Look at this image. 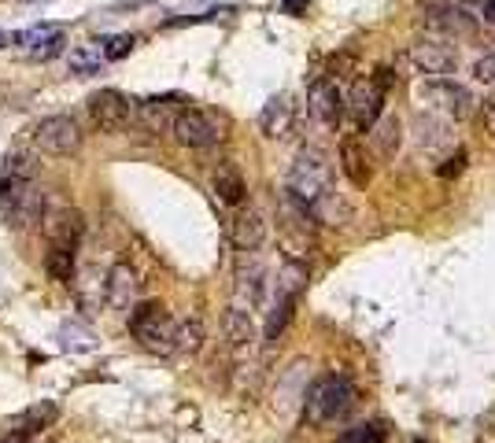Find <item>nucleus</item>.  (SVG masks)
<instances>
[{"label":"nucleus","mask_w":495,"mask_h":443,"mask_svg":"<svg viewBox=\"0 0 495 443\" xmlns=\"http://www.w3.org/2000/svg\"><path fill=\"white\" fill-rule=\"evenodd\" d=\"M285 200H293L296 207H303L315 222L337 225L340 222V200L333 193V166H329V156L315 144H303L296 152V163L288 171V188Z\"/></svg>","instance_id":"1"},{"label":"nucleus","mask_w":495,"mask_h":443,"mask_svg":"<svg viewBox=\"0 0 495 443\" xmlns=\"http://www.w3.org/2000/svg\"><path fill=\"white\" fill-rule=\"evenodd\" d=\"M45 193L37 188V159L30 148H11L0 163V215L11 229H23L41 218Z\"/></svg>","instance_id":"2"},{"label":"nucleus","mask_w":495,"mask_h":443,"mask_svg":"<svg viewBox=\"0 0 495 443\" xmlns=\"http://www.w3.org/2000/svg\"><path fill=\"white\" fill-rule=\"evenodd\" d=\"M352 407H355V385L340 373H329V377H322V381L311 385L303 414H307L311 425H333V421H340Z\"/></svg>","instance_id":"3"},{"label":"nucleus","mask_w":495,"mask_h":443,"mask_svg":"<svg viewBox=\"0 0 495 443\" xmlns=\"http://www.w3.org/2000/svg\"><path fill=\"white\" fill-rule=\"evenodd\" d=\"M174 318L159 300L133 303L130 307V332L133 340L152 355H174Z\"/></svg>","instance_id":"4"},{"label":"nucleus","mask_w":495,"mask_h":443,"mask_svg":"<svg viewBox=\"0 0 495 443\" xmlns=\"http://www.w3.org/2000/svg\"><path fill=\"white\" fill-rule=\"evenodd\" d=\"M81 126L71 118V115H49V118H41L34 126V144H37V152H45L52 159H71L78 156V148H81Z\"/></svg>","instance_id":"5"},{"label":"nucleus","mask_w":495,"mask_h":443,"mask_svg":"<svg viewBox=\"0 0 495 443\" xmlns=\"http://www.w3.org/2000/svg\"><path fill=\"white\" fill-rule=\"evenodd\" d=\"M418 96L429 100V108H440L447 118H469L473 108H477V96H473L466 86H459V81H447V78H432L425 81V86H418Z\"/></svg>","instance_id":"6"},{"label":"nucleus","mask_w":495,"mask_h":443,"mask_svg":"<svg viewBox=\"0 0 495 443\" xmlns=\"http://www.w3.org/2000/svg\"><path fill=\"white\" fill-rule=\"evenodd\" d=\"M86 111H89V122L96 134H118L133 118V103L118 89H100L86 100Z\"/></svg>","instance_id":"7"},{"label":"nucleus","mask_w":495,"mask_h":443,"mask_svg":"<svg viewBox=\"0 0 495 443\" xmlns=\"http://www.w3.org/2000/svg\"><path fill=\"white\" fill-rule=\"evenodd\" d=\"M171 134L185 148H211V144L222 141V134H218V126L211 122V115H203L196 108H181L174 115V122H171Z\"/></svg>","instance_id":"8"},{"label":"nucleus","mask_w":495,"mask_h":443,"mask_svg":"<svg viewBox=\"0 0 495 443\" xmlns=\"http://www.w3.org/2000/svg\"><path fill=\"white\" fill-rule=\"evenodd\" d=\"M307 108H311V115L329 126V130H337L340 118H344V93L333 78H315L311 89H307Z\"/></svg>","instance_id":"9"},{"label":"nucleus","mask_w":495,"mask_h":443,"mask_svg":"<svg viewBox=\"0 0 495 443\" xmlns=\"http://www.w3.org/2000/svg\"><path fill=\"white\" fill-rule=\"evenodd\" d=\"M344 103H347V111H352L355 126L366 134L369 126H374V122L381 118V108H385V89L377 86L374 78H359L355 86H352V96H347Z\"/></svg>","instance_id":"10"},{"label":"nucleus","mask_w":495,"mask_h":443,"mask_svg":"<svg viewBox=\"0 0 495 443\" xmlns=\"http://www.w3.org/2000/svg\"><path fill=\"white\" fill-rule=\"evenodd\" d=\"M422 23L429 30H437V34H447V37L477 30V19H473L462 4H455V0H444V4H425L422 8Z\"/></svg>","instance_id":"11"},{"label":"nucleus","mask_w":495,"mask_h":443,"mask_svg":"<svg viewBox=\"0 0 495 443\" xmlns=\"http://www.w3.org/2000/svg\"><path fill=\"white\" fill-rule=\"evenodd\" d=\"M410 63L429 78H447L459 67V56L455 49L440 45V41H418V45H410Z\"/></svg>","instance_id":"12"},{"label":"nucleus","mask_w":495,"mask_h":443,"mask_svg":"<svg viewBox=\"0 0 495 443\" xmlns=\"http://www.w3.org/2000/svg\"><path fill=\"white\" fill-rule=\"evenodd\" d=\"M137 288H141V278L130 263H115L108 270V281H104V300L111 310H130L137 303Z\"/></svg>","instance_id":"13"},{"label":"nucleus","mask_w":495,"mask_h":443,"mask_svg":"<svg viewBox=\"0 0 495 443\" xmlns=\"http://www.w3.org/2000/svg\"><path fill=\"white\" fill-rule=\"evenodd\" d=\"M133 111L148 134H171V122L181 111V100L178 96H148V100H141Z\"/></svg>","instance_id":"14"},{"label":"nucleus","mask_w":495,"mask_h":443,"mask_svg":"<svg viewBox=\"0 0 495 443\" xmlns=\"http://www.w3.org/2000/svg\"><path fill=\"white\" fill-rule=\"evenodd\" d=\"M293 100H288L285 93H278V96H270L263 103V111H259V130L266 134V137H274V141H281V137H288V130H293Z\"/></svg>","instance_id":"15"},{"label":"nucleus","mask_w":495,"mask_h":443,"mask_svg":"<svg viewBox=\"0 0 495 443\" xmlns=\"http://www.w3.org/2000/svg\"><path fill=\"white\" fill-rule=\"evenodd\" d=\"M230 237H233L237 251H259L263 241H266V222H263V215H259V210H252V207L237 210V218H233V225H230Z\"/></svg>","instance_id":"16"},{"label":"nucleus","mask_w":495,"mask_h":443,"mask_svg":"<svg viewBox=\"0 0 495 443\" xmlns=\"http://www.w3.org/2000/svg\"><path fill=\"white\" fill-rule=\"evenodd\" d=\"M340 166H344L347 181H352L355 188H366L369 181H374V171H369V159H366V144L359 137L340 141Z\"/></svg>","instance_id":"17"},{"label":"nucleus","mask_w":495,"mask_h":443,"mask_svg":"<svg viewBox=\"0 0 495 443\" xmlns=\"http://www.w3.org/2000/svg\"><path fill=\"white\" fill-rule=\"evenodd\" d=\"M237 307L248 303V310L266 300V270L259 263H240L237 266Z\"/></svg>","instance_id":"18"},{"label":"nucleus","mask_w":495,"mask_h":443,"mask_svg":"<svg viewBox=\"0 0 495 443\" xmlns=\"http://www.w3.org/2000/svg\"><path fill=\"white\" fill-rule=\"evenodd\" d=\"M222 336H225V344L230 348H248L255 340V322H252V310H244V307H225L222 310Z\"/></svg>","instance_id":"19"},{"label":"nucleus","mask_w":495,"mask_h":443,"mask_svg":"<svg viewBox=\"0 0 495 443\" xmlns=\"http://www.w3.org/2000/svg\"><path fill=\"white\" fill-rule=\"evenodd\" d=\"M211 188H215V196L222 203H230V207H240L244 196H248V185L240 178V171L233 163H218L215 166V174H211Z\"/></svg>","instance_id":"20"},{"label":"nucleus","mask_w":495,"mask_h":443,"mask_svg":"<svg viewBox=\"0 0 495 443\" xmlns=\"http://www.w3.org/2000/svg\"><path fill=\"white\" fill-rule=\"evenodd\" d=\"M369 141H374V152L381 156V159H396V152H400V144H403V118L400 115H385V118H377L374 126H369Z\"/></svg>","instance_id":"21"},{"label":"nucleus","mask_w":495,"mask_h":443,"mask_svg":"<svg viewBox=\"0 0 495 443\" xmlns=\"http://www.w3.org/2000/svg\"><path fill=\"white\" fill-rule=\"evenodd\" d=\"M296 303H300V295H288V292H274V303H270V314H266V344H278L281 340V332L288 329V322H293V314H296Z\"/></svg>","instance_id":"22"},{"label":"nucleus","mask_w":495,"mask_h":443,"mask_svg":"<svg viewBox=\"0 0 495 443\" xmlns=\"http://www.w3.org/2000/svg\"><path fill=\"white\" fill-rule=\"evenodd\" d=\"M203 348V322L185 318L174 325V355H196Z\"/></svg>","instance_id":"23"},{"label":"nucleus","mask_w":495,"mask_h":443,"mask_svg":"<svg viewBox=\"0 0 495 443\" xmlns=\"http://www.w3.org/2000/svg\"><path fill=\"white\" fill-rule=\"evenodd\" d=\"M100 67H104V52H100V45L78 49V52L71 56V71H74V74H100Z\"/></svg>","instance_id":"24"},{"label":"nucleus","mask_w":495,"mask_h":443,"mask_svg":"<svg viewBox=\"0 0 495 443\" xmlns=\"http://www.w3.org/2000/svg\"><path fill=\"white\" fill-rule=\"evenodd\" d=\"M45 266L56 281H71L74 278V256L71 251H59V248H49V256H45Z\"/></svg>","instance_id":"25"},{"label":"nucleus","mask_w":495,"mask_h":443,"mask_svg":"<svg viewBox=\"0 0 495 443\" xmlns=\"http://www.w3.org/2000/svg\"><path fill=\"white\" fill-rule=\"evenodd\" d=\"M52 34H59V27H52V23H41V27H30V30H19V34H11V41H15V45H23L27 52H34L37 45H45V41H49Z\"/></svg>","instance_id":"26"},{"label":"nucleus","mask_w":495,"mask_h":443,"mask_svg":"<svg viewBox=\"0 0 495 443\" xmlns=\"http://www.w3.org/2000/svg\"><path fill=\"white\" fill-rule=\"evenodd\" d=\"M337 443H385V425L381 421H366V425L347 429Z\"/></svg>","instance_id":"27"},{"label":"nucleus","mask_w":495,"mask_h":443,"mask_svg":"<svg viewBox=\"0 0 495 443\" xmlns=\"http://www.w3.org/2000/svg\"><path fill=\"white\" fill-rule=\"evenodd\" d=\"M52 421H56V407H52V403H41L34 414H27V421H23V425H19V429H23V432L34 439L41 429H49Z\"/></svg>","instance_id":"28"},{"label":"nucleus","mask_w":495,"mask_h":443,"mask_svg":"<svg viewBox=\"0 0 495 443\" xmlns=\"http://www.w3.org/2000/svg\"><path fill=\"white\" fill-rule=\"evenodd\" d=\"M137 45V37L133 34H118V37H108V41H100V52H104V59H126Z\"/></svg>","instance_id":"29"},{"label":"nucleus","mask_w":495,"mask_h":443,"mask_svg":"<svg viewBox=\"0 0 495 443\" xmlns=\"http://www.w3.org/2000/svg\"><path fill=\"white\" fill-rule=\"evenodd\" d=\"M64 45H67V37H64V30H59V34H52V37L45 41V45H37V49L30 52V59H37V63H45V59H56L59 52H64Z\"/></svg>","instance_id":"30"},{"label":"nucleus","mask_w":495,"mask_h":443,"mask_svg":"<svg viewBox=\"0 0 495 443\" xmlns=\"http://www.w3.org/2000/svg\"><path fill=\"white\" fill-rule=\"evenodd\" d=\"M466 159H469V156H466V148H455V156H447V159H444V163L437 166V174H440L444 181L459 178V174L466 171Z\"/></svg>","instance_id":"31"},{"label":"nucleus","mask_w":495,"mask_h":443,"mask_svg":"<svg viewBox=\"0 0 495 443\" xmlns=\"http://www.w3.org/2000/svg\"><path fill=\"white\" fill-rule=\"evenodd\" d=\"M355 71V56L352 52H340V56H333V59H329V71H325V78H347V74H352Z\"/></svg>","instance_id":"32"},{"label":"nucleus","mask_w":495,"mask_h":443,"mask_svg":"<svg viewBox=\"0 0 495 443\" xmlns=\"http://www.w3.org/2000/svg\"><path fill=\"white\" fill-rule=\"evenodd\" d=\"M473 78H477L481 86H495V56H481L473 63Z\"/></svg>","instance_id":"33"},{"label":"nucleus","mask_w":495,"mask_h":443,"mask_svg":"<svg viewBox=\"0 0 495 443\" xmlns=\"http://www.w3.org/2000/svg\"><path fill=\"white\" fill-rule=\"evenodd\" d=\"M307 4H311V0H285V11H288V15H300Z\"/></svg>","instance_id":"34"},{"label":"nucleus","mask_w":495,"mask_h":443,"mask_svg":"<svg viewBox=\"0 0 495 443\" xmlns=\"http://www.w3.org/2000/svg\"><path fill=\"white\" fill-rule=\"evenodd\" d=\"M484 23L495 27V0H484Z\"/></svg>","instance_id":"35"},{"label":"nucleus","mask_w":495,"mask_h":443,"mask_svg":"<svg viewBox=\"0 0 495 443\" xmlns=\"http://www.w3.org/2000/svg\"><path fill=\"white\" fill-rule=\"evenodd\" d=\"M11 45V34L8 30H0V49H8Z\"/></svg>","instance_id":"36"}]
</instances>
